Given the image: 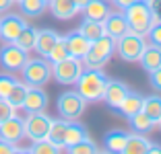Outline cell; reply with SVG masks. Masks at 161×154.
I'll return each instance as SVG.
<instances>
[{
  "instance_id": "7a4b0ae2",
  "label": "cell",
  "mask_w": 161,
  "mask_h": 154,
  "mask_svg": "<svg viewBox=\"0 0 161 154\" xmlns=\"http://www.w3.org/2000/svg\"><path fill=\"white\" fill-rule=\"evenodd\" d=\"M116 51V39L109 37V35H101L99 39L91 41L89 45V51L83 56V66L85 68H95V70H101L105 64L109 62V58L114 56Z\"/></svg>"
},
{
  "instance_id": "9a60e30c",
  "label": "cell",
  "mask_w": 161,
  "mask_h": 154,
  "mask_svg": "<svg viewBox=\"0 0 161 154\" xmlns=\"http://www.w3.org/2000/svg\"><path fill=\"white\" fill-rule=\"evenodd\" d=\"M103 31H105V35H109V37H114V39L122 37L126 31H130L124 13H109L103 19Z\"/></svg>"
},
{
  "instance_id": "d4e9b609",
  "label": "cell",
  "mask_w": 161,
  "mask_h": 154,
  "mask_svg": "<svg viewBox=\"0 0 161 154\" xmlns=\"http://www.w3.org/2000/svg\"><path fill=\"white\" fill-rule=\"evenodd\" d=\"M19 8L23 17L29 19H37L47 10V2L46 0H19Z\"/></svg>"
},
{
  "instance_id": "b9f144b4",
  "label": "cell",
  "mask_w": 161,
  "mask_h": 154,
  "mask_svg": "<svg viewBox=\"0 0 161 154\" xmlns=\"http://www.w3.org/2000/svg\"><path fill=\"white\" fill-rule=\"evenodd\" d=\"M147 152H151V154L161 152V144H149V150H147Z\"/></svg>"
},
{
  "instance_id": "7c38bea8",
  "label": "cell",
  "mask_w": 161,
  "mask_h": 154,
  "mask_svg": "<svg viewBox=\"0 0 161 154\" xmlns=\"http://www.w3.org/2000/svg\"><path fill=\"white\" fill-rule=\"evenodd\" d=\"M128 86L122 82V80H116V78H109L108 84H105V93H103V101L105 105H108L112 111H116L118 109V105L122 103V99L126 97L128 93Z\"/></svg>"
},
{
  "instance_id": "74e56055",
  "label": "cell",
  "mask_w": 161,
  "mask_h": 154,
  "mask_svg": "<svg viewBox=\"0 0 161 154\" xmlns=\"http://www.w3.org/2000/svg\"><path fill=\"white\" fill-rule=\"evenodd\" d=\"M149 82H151V86L155 90H161V66L149 72Z\"/></svg>"
},
{
  "instance_id": "5b68a950",
  "label": "cell",
  "mask_w": 161,
  "mask_h": 154,
  "mask_svg": "<svg viewBox=\"0 0 161 154\" xmlns=\"http://www.w3.org/2000/svg\"><path fill=\"white\" fill-rule=\"evenodd\" d=\"M145 47H147L145 35L134 33V31H126L122 37L116 39V51L124 62H138Z\"/></svg>"
},
{
  "instance_id": "60d3db41",
  "label": "cell",
  "mask_w": 161,
  "mask_h": 154,
  "mask_svg": "<svg viewBox=\"0 0 161 154\" xmlns=\"http://www.w3.org/2000/svg\"><path fill=\"white\" fill-rule=\"evenodd\" d=\"M10 6H13V0H0V13H6Z\"/></svg>"
},
{
  "instance_id": "8d00e7d4",
  "label": "cell",
  "mask_w": 161,
  "mask_h": 154,
  "mask_svg": "<svg viewBox=\"0 0 161 154\" xmlns=\"http://www.w3.org/2000/svg\"><path fill=\"white\" fill-rule=\"evenodd\" d=\"M149 8H151V14H153V21L155 23H161V0H147Z\"/></svg>"
},
{
  "instance_id": "83f0119b",
  "label": "cell",
  "mask_w": 161,
  "mask_h": 154,
  "mask_svg": "<svg viewBox=\"0 0 161 154\" xmlns=\"http://www.w3.org/2000/svg\"><path fill=\"white\" fill-rule=\"evenodd\" d=\"M66 121L68 119H52L50 123V131H47V140H52L60 148H64V131H66Z\"/></svg>"
},
{
  "instance_id": "30bf717a",
  "label": "cell",
  "mask_w": 161,
  "mask_h": 154,
  "mask_svg": "<svg viewBox=\"0 0 161 154\" xmlns=\"http://www.w3.org/2000/svg\"><path fill=\"white\" fill-rule=\"evenodd\" d=\"M27 25L29 23L23 19V14L8 13V10H6V13H2V17H0V39L4 43L14 41L17 35H19Z\"/></svg>"
},
{
  "instance_id": "f546056e",
  "label": "cell",
  "mask_w": 161,
  "mask_h": 154,
  "mask_svg": "<svg viewBox=\"0 0 161 154\" xmlns=\"http://www.w3.org/2000/svg\"><path fill=\"white\" fill-rule=\"evenodd\" d=\"M27 89H29V86L25 82H19V80H17V84H14L13 90L8 93L6 101H8V105L14 109V111L23 107V101H25V95H27Z\"/></svg>"
},
{
  "instance_id": "4dcf8cb0",
  "label": "cell",
  "mask_w": 161,
  "mask_h": 154,
  "mask_svg": "<svg viewBox=\"0 0 161 154\" xmlns=\"http://www.w3.org/2000/svg\"><path fill=\"white\" fill-rule=\"evenodd\" d=\"M35 37H37V29H33L31 25H27V27L17 35V39H14L13 43H17L19 47H23L25 51H31L33 45H35Z\"/></svg>"
},
{
  "instance_id": "5bb4252c",
  "label": "cell",
  "mask_w": 161,
  "mask_h": 154,
  "mask_svg": "<svg viewBox=\"0 0 161 154\" xmlns=\"http://www.w3.org/2000/svg\"><path fill=\"white\" fill-rule=\"evenodd\" d=\"M46 107H47L46 90H42V86H29L21 109H25L27 113H33V111H46Z\"/></svg>"
},
{
  "instance_id": "4316f807",
  "label": "cell",
  "mask_w": 161,
  "mask_h": 154,
  "mask_svg": "<svg viewBox=\"0 0 161 154\" xmlns=\"http://www.w3.org/2000/svg\"><path fill=\"white\" fill-rule=\"evenodd\" d=\"M142 111L147 113L153 121H159V119H161V97H159V95L142 97Z\"/></svg>"
},
{
  "instance_id": "bcb514c9",
  "label": "cell",
  "mask_w": 161,
  "mask_h": 154,
  "mask_svg": "<svg viewBox=\"0 0 161 154\" xmlns=\"http://www.w3.org/2000/svg\"><path fill=\"white\" fill-rule=\"evenodd\" d=\"M142 2H147V0H142Z\"/></svg>"
},
{
  "instance_id": "277c9868",
  "label": "cell",
  "mask_w": 161,
  "mask_h": 154,
  "mask_svg": "<svg viewBox=\"0 0 161 154\" xmlns=\"http://www.w3.org/2000/svg\"><path fill=\"white\" fill-rule=\"evenodd\" d=\"M124 17H126V23H128V29L134 33H141V35H147V31L153 27V14H151V8H149L147 2L142 0H134L130 6L122 10Z\"/></svg>"
},
{
  "instance_id": "1f68e13d",
  "label": "cell",
  "mask_w": 161,
  "mask_h": 154,
  "mask_svg": "<svg viewBox=\"0 0 161 154\" xmlns=\"http://www.w3.org/2000/svg\"><path fill=\"white\" fill-rule=\"evenodd\" d=\"M66 152H70V154H91V152H99V148L95 146V142L91 140V138H85V140H80V142H76V144H72V146H66Z\"/></svg>"
},
{
  "instance_id": "8fae6325",
  "label": "cell",
  "mask_w": 161,
  "mask_h": 154,
  "mask_svg": "<svg viewBox=\"0 0 161 154\" xmlns=\"http://www.w3.org/2000/svg\"><path fill=\"white\" fill-rule=\"evenodd\" d=\"M0 138H4L10 144H19L25 138V121L23 117H19L17 113H13L10 117H6L4 121H0Z\"/></svg>"
},
{
  "instance_id": "44dd1931",
  "label": "cell",
  "mask_w": 161,
  "mask_h": 154,
  "mask_svg": "<svg viewBox=\"0 0 161 154\" xmlns=\"http://www.w3.org/2000/svg\"><path fill=\"white\" fill-rule=\"evenodd\" d=\"M89 138V131L83 123H79L76 119H68L66 121V131H64V148L66 146H72L76 142Z\"/></svg>"
},
{
  "instance_id": "7dc6e473",
  "label": "cell",
  "mask_w": 161,
  "mask_h": 154,
  "mask_svg": "<svg viewBox=\"0 0 161 154\" xmlns=\"http://www.w3.org/2000/svg\"><path fill=\"white\" fill-rule=\"evenodd\" d=\"M46 2H50V0H46Z\"/></svg>"
},
{
  "instance_id": "ba28073f",
  "label": "cell",
  "mask_w": 161,
  "mask_h": 154,
  "mask_svg": "<svg viewBox=\"0 0 161 154\" xmlns=\"http://www.w3.org/2000/svg\"><path fill=\"white\" fill-rule=\"evenodd\" d=\"M56 107L62 119H79L87 109V101L76 90H66L58 97Z\"/></svg>"
},
{
  "instance_id": "8992f818",
  "label": "cell",
  "mask_w": 161,
  "mask_h": 154,
  "mask_svg": "<svg viewBox=\"0 0 161 154\" xmlns=\"http://www.w3.org/2000/svg\"><path fill=\"white\" fill-rule=\"evenodd\" d=\"M85 70V66H83V62L79 60V58H64V60L56 62V64H52V78L56 80V82L64 84V86H70V84H75L76 80H79L80 72Z\"/></svg>"
},
{
  "instance_id": "e575fe53",
  "label": "cell",
  "mask_w": 161,
  "mask_h": 154,
  "mask_svg": "<svg viewBox=\"0 0 161 154\" xmlns=\"http://www.w3.org/2000/svg\"><path fill=\"white\" fill-rule=\"evenodd\" d=\"M147 35H149V43L161 47V23H153V27L147 31Z\"/></svg>"
},
{
  "instance_id": "ac0fdd59",
  "label": "cell",
  "mask_w": 161,
  "mask_h": 154,
  "mask_svg": "<svg viewBox=\"0 0 161 154\" xmlns=\"http://www.w3.org/2000/svg\"><path fill=\"white\" fill-rule=\"evenodd\" d=\"M58 35L54 29H39L37 31V37H35V45H33V49L37 51L42 58H46L47 54H50V49L54 47V43L58 41Z\"/></svg>"
},
{
  "instance_id": "f1b7e54d",
  "label": "cell",
  "mask_w": 161,
  "mask_h": 154,
  "mask_svg": "<svg viewBox=\"0 0 161 154\" xmlns=\"http://www.w3.org/2000/svg\"><path fill=\"white\" fill-rule=\"evenodd\" d=\"M62 150H64V148H60V146L54 144L52 140L43 138V140H35L29 148H25V152H33V154H58V152H62Z\"/></svg>"
},
{
  "instance_id": "603a6c76",
  "label": "cell",
  "mask_w": 161,
  "mask_h": 154,
  "mask_svg": "<svg viewBox=\"0 0 161 154\" xmlns=\"http://www.w3.org/2000/svg\"><path fill=\"white\" fill-rule=\"evenodd\" d=\"M126 138L128 134L124 130H109L103 138V144H105V150L108 152H114V154H122L124 152V144H126Z\"/></svg>"
},
{
  "instance_id": "e0dca14e",
  "label": "cell",
  "mask_w": 161,
  "mask_h": 154,
  "mask_svg": "<svg viewBox=\"0 0 161 154\" xmlns=\"http://www.w3.org/2000/svg\"><path fill=\"white\" fill-rule=\"evenodd\" d=\"M80 10H83V14H85V19L99 21V23H103V19L112 13L108 0H89Z\"/></svg>"
},
{
  "instance_id": "cb8c5ba5",
  "label": "cell",
  "mask_w": 161,
  "mask_h": 154,
  "mask_svg": "<svg viewBox=\"0 0 161 154\" xmlns=\"http://www.w3.org/2000/svg\"><path fill=\"white\" fill-rule=\"evenodd\" d=\"M149 144H151V142H149L145 136L134 131V134H128L126 144H124V152L126 154H147Z\"/></svg>"
},
{
  "instance_id": "484cf974",
  "label": "cell",
  "mask_w": 161,
  "mask_h": 154,
  "mask_svg": "<svg viewBox=\"0 0 161 154\" xmlns=\"http://www.w3.org/2000/svg\"><path fill=\"white\" fill-rule=\"evenodd\" d=\"M79 33L80 35H85L89 41H95V39H99L103 35V23L99 21H91V19H83V23L79 25Z\"/></svg>"
},
{
  "instance_id": "2e32d148",
  "label": "cell",
  "mask_w": 161,
  "mask_h": 154,
  "mask_svg": "<svg viewBox=\"0 0 161 154\" xmlns=\"http://www.w3.org/2000/svg\"><path fill=\"white\" fill-rule=\"evenodd\" d=\"M47 8L60 21H70L75 14H79V6L72 0H50L47 2Z\"/></svg>"
},
{
  "instance_id": "ffe728a7",
  "label": "cell",
  "mask_w": 161,
  "mask_h": 154,
  "mask_svg": "<svg viewBox=\"0 0 161 154\" xmlns=\"http://www.w3.org/2000/svg\"><path fill=\"white\" fill-rule=\"evenodd\" d=\"M128 123H130L132 131H136V134H142V136L151 134V131L155 130V126H157V121H153V119H151V117H149L145 111H142V109H141V111H136L134 115L128 117Z\"/></svg>"
},
{
  "instance_id": "3957f363",
  "label": "cell",
  "mask_w": 161,
  "mask_h": 154,
  "mask_svg": "<svg viewBox=\"0 0 161 154\" xmlns=\"http://www.w3.org/2000/svg\"><path fill=\"white\" fill-rule=\"evenodd\" d=\"M21 76L27 86H46L52 78V64L47 58H29L21 68Z\"/></svg>"
},
{
  "instance_id": "7402d4cb",
  "label": "cell",
  "mask_w": 161,
  "mask_h": 154,
  "mask_svg": "<svg viewBox=\"0 0 161 154\" xmlns=\"http://www.w3.org/2000/svg\"><path fill=\"white\" fill-rule=\"evenodd\" d=\"M138 62H141V66L147 72L159 68V66H161V47L159 45H153V43H147V47L142 49Z\"/></svg>"
},
{
  "instance_id": "ee69618b",
  "label": "cell",
  "mask_w": 161,
  "mask_h": 154,
  "mask_svg": "<svg viewBox=\"0 0 161 154\" xmlns=\"http://www.w3.org/2000/svg\"><path fill=\"white\" fill-rule=\"evenodd\" d=\"M157 123H159V127H161V119H159V121H157Z\"/></svg>"
},
{
  "instance_id": "836d02e7",
  "label": "cell",
  "mask_w": 161,
  "mask_h": 154,
  "mask_svg": "<svg viewBox=\"0 0 161 154\" xmlns=\"http://www.w3.org/2000/svg\"><path fill=\"white\" fill-rule=\"evenodd\" d=\"M17 84V78L13 74H0V99H6L8 93L13 90V86Z\"/></svg>"
},
{
  "instance_id": "7bdbcfd3",
  "label": "cell",
  "mask_w": 161,
  "mask_h": 154,
  "mask_svg": "<svg viewBox=\"0 0 161 154\" xmlns=\"http://www.w3.org/2000/svg\"><path fill=\"white\" fill-rule=\"evenodd\" d=\"M72 2H75V4L79 6V10H80V8H83V6L87 4V2H89V0H72Z\"/></svg>"
},
{
  "instance_id": "52a82bcc",
  "label": "cell",
  "mask_w": 161,
  "mask_h": 154,
  "mask_svg": "<svg viewBox=\"0 0 161 154\" xmlns=\"http://www.w3.org/2000/svg\"><path fill=\"white\" fill-rule=\"evenodd\" d=\"M29 60V51H25L23 47H19L17 43H4L0 47V68L4 72H21V68L25 66V62Z\"/></svg>"
},
{
  "instance_id": "f35d334b",
  "label": "cell",
  "mask_w": 161,
  "mask_h": 154,
  "mask_svg": "<svg viewBox=\"0 0 161 154\" xmlns=\"http://www.w3.org/2000/svg\"><path fill=\"white\" fill-rule=\"evenodd\" d=\"M14 113V109L8 105V101L6 99H0V121H4L6 117H10Z\"/></svg>"
},
{
  "instance_id": "4fadbf2b",
  "label": "cell",
  "mask_w": 161,
  "mask_h": 154,
  "mask_svg": "<svg viewBox=\"0 0 161 154\" xmlns=\"http://www.w3.org/2000/svg\"><path fill=\"white\" fill-rule=\"evenodd\" d=\"M62 39H64V45H66L68 56H70V58H79V60H83V56H85L87 51H89L91 41L85 37V35H80L79 29H76V31L66 33V35H64Z\"/></svg>"
},
{
  "instance_id": "ab89813d",
  "label": "cell",
  "mask_w": 161,
  "mask_h": 154,
  "mask_svg": "<svg viewBox=\"0 0 161 154\" xmlns=\"http://www.w3.org/2000/svg\"><path fill=\"white\" fill-rule=\"evenodd\" d=\"M112 2H114V4L118 6L120 10H124V8H126V6H130V4H132L134 0H112Z\"/></svg>"
},
{
  "instance_id": "d6a6232c",
  "label": "cell",
  "mask_w": 161,
  "mask_h": 154,
  "mask_svg": "<svg viewBox=\"0 0 161 154\" xmlns=\"http://www.w3.org/2000/svg\"><path fill=\"white\" fill-rule=\"evenodd\" d=\"M46 58H47V62H50V64H56V62L68 58V49H66V45H64V39L58 37V41L54 43V47L50 49V54H47Z\"/></svg>"
},
{
  "instance_id": "6da1fadb",
  "label": "cell",
  "mask_w": 161,
  "mask_h": 154,
  "mask_svg": "<svg viewBox=\"0 0 161 154\" xmlns=\"http://www.w3.org/2000/svg\"><path fill=\"white\" fill-rule=\"evenodd\" d=\"M108 74L101 70H95V68H85L80 72L79 80H76V93L85 99L87 103H97L103 101V93H105V84H108Z\"/></svg>"
},
{
  "instance_id": "f6af8a7d",
  "label": "cell",
  "mask_w": 161,
  "mask_h": 154,
  "mask_svg": "<svg viewBox=\"0 0 161 154\" xmlns=\"http://www.w3.org/2000/svg\"><path fill=\"white\" fill-rule=\"evenodd\" d=\"M13 2H19V0H13Z\"/></svg>"
},
{
  "instance_id": "d590c367",
  "label": "cell",
  "mask_w": 161,
  "mask_h": 154,
  "mask_svg": "<svg viewBox=\"0 0 161 154\" xmlns=\"http://www.w3.org/2000/svg\"><path fill=\"white\" fill-rule=\"evenodd\" d=\"M13 152H25V148H19L17 144H10L4 138H0V154H13Z\"/></svg>"
},
{
  "instance_id": "d6986e66",
  "label": "cell",
  "mask_w": 161,
  "mask_h": 154,
  "mask_svg": "<svg viewBox=\"0 0 161 154\" xmlns=\"http://www.w3.org/2000/svg\"><path fill=\"white\" fill-rule=\"evenodd\" d=\"M142 109V95L134 93V90H128L126 97L122 99V103L118 105V109H116V113L122 117H130L134 115L136 111H141Z\"/></svg>"
},
{
  "instance_id": "9c48e42d",
  "label": "cell",
  "mask_w": 161,
  "mask_h": 154,
  "mask_svg": "<svg viewBox=\"0 0 161 154\" xmlns=\"http://www.w3.org/2000/svg\"><path fill=\"white\" fill-rule=\"evenodd\" d=\"M23 121H25V136H27L31 142L47 138V131H50V123H52V117L47 115L46 111H33V113H27V117H25Z\"/></svg>"
}]
</instances>
